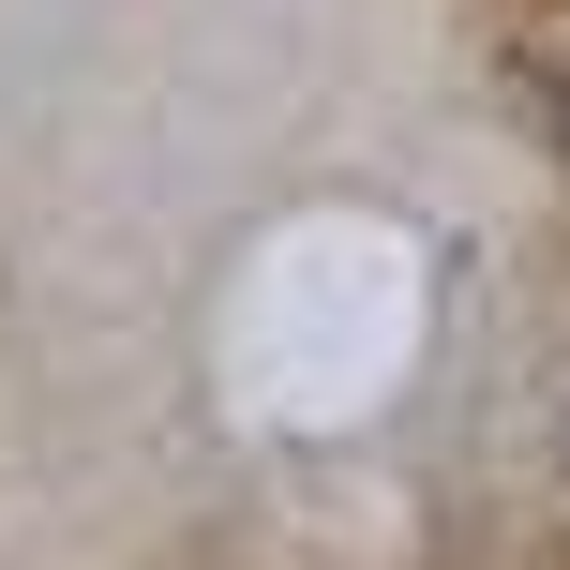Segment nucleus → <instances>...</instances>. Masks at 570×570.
Returning <instances> with one entry per match:
<instances>
[]
</instances>
